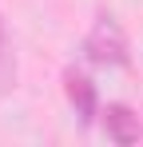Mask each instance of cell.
I'll return each instance as SVG.
<instances>
[{"mask_svg": "<svg viewBox=\"0 0 143 147\" xmlns=\"http://www.w3.org/2000/svg\"><path fill=\"white\" fill-rule=\"evenodd\" d=\"M103 131H107V139L111 143H119V147H131V143H139V135H143V123H139V115L127 107V103H107L103 111Z\"/></svg>", "mask_w": 143, "mask_h": 147, "instance_id": "2", "label": "cell"}, {"mask_svg": "<svg viewBox=\"0 0 143 147\" xmlns=\"http://www.w3.org/2000/svg\"><path fill=\"white\" fill-rule=\"evenodd\" d=\"M84 52L99 68H119V64H127V36L111 16H103V20L92 24L88 40H84Z\"/></svg>", "mask_w": 143, "mask_h": 147, "instance_id": "1", "label": "cell"}, {"mask_svg": "<svg viewBox=\"0 0 143 147\" xmlns=\"http://www.w3.org/2000/svg\"><path fill=\"white\" fill-rule=\"evenodd\" d=\"M16 84V60H12V40H8V28L0 16V96Z\"/></svg>", "mask_w": 143, "mask_h": 147, "instance_id": "4", "label": "cell"}, {"mask_svg": "<svg viewBox=\"0 0 143 147\" xmlns=\"http://www.w3.org/2000/svg\"><path fill=\"white\" fill-rule=\"evenodd\" d=\"M64 92H68V103L76 107V115L84 123L95 119V84L84 72H68L64 76Z\"/></svg>", "mask_w": 143, "mask_h": 147, "instance_id": "3", "label": "cell"}]
</instances>
